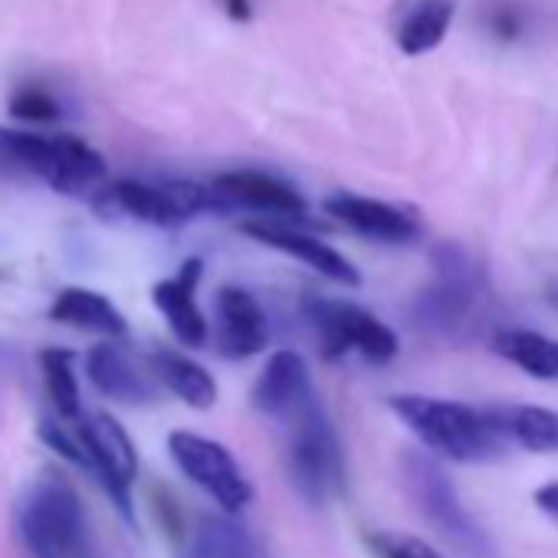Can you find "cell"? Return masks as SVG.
Masks as SVG:
<instances>
[{"label":"cell","mask_w":558,"mask_h":558,"mask_svg":"<svg viewBox=\"0 0 558 558\" xmlns=\"http://www.w3.org/2000/svg\"><path fill=\"white\" fill-rule=\"evenodd\" d=\"M388 408L427 450L447 460L486 463L502 457L506 450V440L493 427L489 414L470 404L427 398V395H395Z\"/></svg>","instance_id":"obj_1"},{"label":"cell","mask_w":558,"mask_h":558,"mask_svg":"<svg viewBox=\"0 0 558 558\" xmlns=\"http://www.w3.org/2000/svg\"><path fill=\"white\" fill-rule=\"evenodd\" d=\"M17 525L34 558H86L83 502L60 473H47L27 489Z\"/></svg>","instance_id":"obj_2"},{"label":"cell","mask_w":558,"mask_h":558,"mask_svg":"<svg viewBox=\"0 0 558 558\" xmlns=\"http://www.w3.org/2000/svg\"><path fill=\"white\" fill-rule=\"evenodd\" d=\"M93 204L102 217H129L155 227H178L207 210H230L214 187H204L197 181H116L99 187Z\"/></svg>","instance_id":"obj_3"},{"label":"cell","mask_w":558,"mask_h":558,"mask_svg":"<svg viewBox=\"0 0 558 558\" xmlns=\"http://www.w3.org/2000/svg\"><path fill=\"white\" fill-rule=\"evenodd\" d=\"M287 427V466L296 493L323 506L342 486V447L319 401L303 408Z\"/></svg>","instance_id":"obj_4"},{"label":"cell","mask_w":558,"mask_h":558,"mask_svg":"<svg viewBox=\"0 0 558 558\" xmlns=\"http://www.w3.org/2000/svg\"><path fill=\"white\" fill-rule=\"evenodd\" d=\"M306 316L313 329L319 332L323 355L329 362L359 352L372 365H385L398 355L401 342L395 329H388L375 313L345 303V300H323V296H306Z\"/></svg>","instance_id":"obj_5"},{"label":"cell","mask_w":558,"mask_h":558,"mask_svg":"<svg viewBox=\"0 0 558 558\" xmlns=\"http://www.w3.org/2000/svg\"><path fill=\"white\" fill-rule=\"evenodd\" d=\"M404 486L408 496L414 499L417 512L457 548H463L470 558H476L480 551L489 548L483 529L470 519V512L463 509L450 476L427 457L421 453H408L404 457Z\"/></svg>","instance_id":"obj_6"},{"label":"cell","mask_w":558,"mask_h":558,"mask_svg":"<svg viewBox=\"0 0 558 558\" xmlns=\"http://www.w3.org/2000/svg\"><path fill=\"white\" fill-rule=\"evenodd\" d=\"M168 450H171L178 470L194 486H201L223 512H240L243 506L253 502V486L243 476L236 457L223 444L191 434V430H171Z\"/></svg>","instance_id":"obj_7"},{"label":"cell","mask_w":558,"mask_h":558,"mask_svg":"<svg viewBox=\"0 0 558 558\" xmlns=\"http://www.w3.org/2000/svg\"><path fill=\"white\" fill-rule=\"evenodd\" d=\"M80 444L89 457V470L99 473L106 493L112 496L116 509L135 522V509H132V483L138 476V453L135 444L129 437V430L112 417V414H89L80 417Z\"/></svg>","instance_id":"obj_8"},{"label":"cell","mask_w":558,"mask_h":558,"mask_svg":"<svg viewBox=\"0 0 558 558\" xmlns=\"http://www.w3.org/2000/svg\"><path fill=\"white\" fill-rule=\"evenodd\" d=\"M240 230L269 246V250H279V253H287L293 259H300L303 266L316 269L319 276H326L329 283L336 287H345V290H355L362 287V272L355 269V263L339 253L336 246H329L326 240L313 236V233H303L296 227H287V223H276V220H243Z\"/></svg>","instance_id":"obj_9"},{"label":"cell","mask_w":558,"mask_h":558,"mask_svg":"<svg viewBox=\"0 0 558 558\" xmlns=\"http://www.w3.org/2000/svg\"><path fill=\"white\" fill-rule=\"evenodd\" d=\"M250 401L263 417H272L279 424L293 421L303 408L319 401L306 359L300 352H290V349L272 352L266 359L259 378L253 381Z\"/></svg>","instance_id":"obj_10"},{"label":"cell","mask_w":558,"mask_h":558,"mask_svg":"<svg viewBox=\"0 0 558 558\" xmlns=\"http://www.w3.org/2000/svg\"><path fill=\"white\" fill-rule=\"evenodd\" d=\"M220 201L227 207H246V210H259L263 217H287V220H300L306 223L310 220V204L306 197L272 174H263V171H223L214 178L210 184Z\"/></svg>","instance_id":"obj_11"},{"label":"cell","mask_w":558,"mask_h":558,"mask_svg":"<svg viewBox=\"0 0 558 558\" xmlns=\"http://www.w3.org/2000/svg\"><path fill=\"white\" fill-rule=\"evenodd\" d=\"M434 266H437V279L417 300V323L430 329H450L466 316L473 303L470 259L457 246H440L434 253Z\"/></svg>","instance_id":"obj_12"},{"label":"cell","mask_w":558,"mask_h":558,"mask_svg":"<svg viewBox=\"0 0 558 558\" xmlns=\"http://www.w3.org/2000/svg\"><path fill=\"white\" fill-rule=\"evenodd\" d=\"M323 210L345 223L349 230L381 240V243H411L421 236V220L414 210L378 201V197H362V194H329L323 201Z\"/></svg>","instance_id":"obj_13"},{"label":"cell","mask_w":558,"mask_h":558,"mask_svg":"<svg viewBox=\"0 0 558 558\" xmlns=\"http://www.w3.org/2000/svg\"><path fill=\"white\" fill-rule=\"evenodd\" d=\"M204 276V259L191 256L181 263V269L161 283H155L151 290V303L158 306V313L168 319V329L174 332V339L187 349H201L207 342V319L197 306V287Z\"/></svg>","instance_id":"obj_14"},{"label":"cell","mask_w":558,"mask_h":558,"mask_svg":"<svg viewBox=\"0 0 558 558\" xmlns=\"http://www.w3.org/2000/svg\"><path fill=\"white\" fill-rule=\"evenodd\" d=\"M269 345V319L253 293L240 287L217 290V352L223 359H250Z\"/></svg>","instance_id":"obj_15"},{"label":"cell","mask_w":558,"mask_h":558,"mask_svg":"<svg viewBox=\"0 0 558 558\" xmlns=\"http://www.w3.org/2000/svg\"><path fill=\"white\" fill-rule=\"evenodd\" d=\"M89 365V378L93 385L112 398V401H122V404H148L155 398V375L142 372L135 365V359L122 349V345H96L86 359Z\"/></svg>","instance_id":"obj_16"},{"label":"cell","mask_w":558,"mask_h":558,"mask_svg":"<svg viewBox=\"0 0 558 558\" xmlns=\"http://www.w3.org/2000/svg\"><path fill=\"white\" fill-rule=\"evenodd\" d=\"M50 319L60 326H73L83 332H96L106 339H125L129 326L125 316L96 290L86 287H66L57 293L53 306H50Z\"/></svg>","instance_id":"obj_17"},{"label":"cell","mask_w":558,"mask_h":558,"mask_svg":"<svg viewBox=\"0 0 558 558\" xmlns=\"http://www.w3.org/2000/svg\"><path fill=\"white\" fill-rule=\"evenodd\" d=\"M506 444L529 453H558V411L535 404H502L486 411Z\"/></svg>","instance_id":"obj_18"},{"label":"cell","mask_w":558,"mask_h":558,"mask_svg":"<svg viewBox=\"0 0 558 558\" xmlns=\"http://www.w3.org/2000/svg\"><path fill=\"white\" fill-rule=\"evenodd\" d=\"M106 181V158L76 135H57L47 184L60 194H86Z\"/></svg>","instance_id":"obj_19"},{"label":"cell","mask_w":558,"mask_h":558,"mask_svg":"<svg viewBox=\"0 0 558 558\" xmlns=\"http://www.w3.org/2000/svg\"><path fill=\"white\" fill-rule=\"evenodd\" d=\"M151 375L194 411H210L217 404L214 375L181 352H155L151 355Z\"/></svg>","instance_id":"obj_20"},{"label":"cell","mask_w":558,"mask_h":558,"mask_svg":"<svg viewBox=\"0 0 558 558\" xmlns=\"http://www.w3.org/2000/svg\"><path fill=\"white\" fill-rule=\"evenodd\" d=\"M496 355L522 368L529 378L558 381V342L532 329H506L493 339Z\"/></svg>","instance_id":"obj_21"},{"label":"cell","mask_w":558,"mask_h":558,"mask_svg":"<svg viewBox=\"0 0 558 558\" xmlns=\"http://www.w3.org/2000/svg\"><path fill=\"white\" fill-rule=\"evenodd\" d=\"M184 558H259L250 532L227 515H204L191 532Z\"/></svg>","instance_id":"obj_22"},{"label":"cell","mask_w":558,"mask_h":558,"mask_svg":"<svg viewBox=\"0 0 558 558\" xmlns=\"http://www.w3.org/2000/svg\"><path fill=\"white\" fill-rule=\"evenodd\" d=\"M450 24H453L450 0H421L398 31V50L408 57H424L444 44Z\"/></svg>","instance_id":"obj_23"},{"label":"cell","mask_w":558,"mask_h":558,"mask_svg":"<svg viewBox=\"0 0 558 558\" xmlns=\"http://www.w3.org/2000/svg\"><path fill=\"white\" fill-rule=\"evenodd\" d=\"M53 151H57V138L21 132V129H0V168L4 171L34 174L47 181Z\"/></svg>","instance_id":"obj_24"},{"label":"cell","mask_w":558,"mask_h":558,"mask_svg":"<svg viewBox=\"0 0 558 558\" xmlns=\"http://www.w3.org/2000/svg\"><path fill=\"white\" fill-rule=\"evenodd\" d=\"M44 375H47V391L53 398V408L63 421H80L83 404H80V381L73 372V352L66 349H47L40 355Z\"/></svg>","instance_id":"obj_25"},{"label":"cell","mask_w":558,"mask_h":558,"mask_svg":"<svg viewBox=\"0 0 558 558\" xmlns=\"http://www.w3.org/2000/svg\"><path fill=\"white\" fill-rule=\"evenodd\" d=\"M365 545L375 558H444L430 542L404 532H365Z\"/></svg>","instance_id":"obj_26"},{"label":"cell","mask_w":558,"mask_h":558,"mask_svg":"<svg viewBox=\"0 0 558 558\" xmlns=\"http://www.w3.org/2000/svg\"><path fill=\"white\" fill-rule=\"evenodd\" d=\"M11 116L21 122H57L60 119V106L57 99L40 89V86H24L11 96Z\"/></svg>","instance_id":"obj_27"},{"label":"cell","mask_w":558,"mask_h":558,"mask_svg":"<svg viewBox=\"0 0 558 558\" xmlns=\"http://www.w3.org/2000/svg\"><path fill=\"white\" fill-rule=\"evenodd\" d=\"M486 27L499 44H512L525 31V11L515 0H489L486 4Z\"/></svg>","instance_id":"obj_28"},{"label":"cell","mask_w":558,"mask_h":558,"mask_svg":"<svg viewBox=\"0 0 558 558\" xmlns=\"http://www.w3.org/2000/svg\"><path fill=\"white\" fill-rule=\"evenodd\" d=\"M37 434H40V440H44L50 450H57V453H60V457H66L70 463H76V466H89V457H86L83 444H80V440H73V437L66 434V427H63V424H57V421H44Z\"/></svg>","instance_id":"obj_29"},{"label":"cell","mask_w":558,"mask_h":558,"mask_svg":"<svg viewBox=\"0 0 558 558\" xmlns=\"http://www.w3.org/2000/svg\"><path fill=\"white\" fill-rule=\"evenodd\" d=\"M532 502H535L548 519H555V522H558V480H551V483L538 486V489L532 493Z\"/></svg>","instance_id":"obj_30"},{"label":"cell","mask_w":558,"mask_h":558,"mask_svg":"<svg viewBox=\"0 0 558 558\" xmlns=\"http://www.w3.org/2000/svg\"><path fill=\"white\" fill-rule=\"evenodd\" d=\"M220 4H223L227 17L236 21V24H246L253 17V4H250V0H220Z\"/></svg>","instance_id":"obj_31"},{"label":"cell","mask_w":558,"mask_h":558,"mask_svg":"<svg viewBox=\"0 0 558 558\" xmlns=\"http://www.w3.org/2000/svg\"><path fill=\"white\" fill-rule=\"evenodd\" d=\"M555 306H558V296H555Z\"/></svg>","instance_id":"obj_32"}]
</instances>
